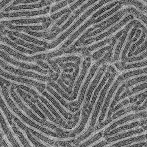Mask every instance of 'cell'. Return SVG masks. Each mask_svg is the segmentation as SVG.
<instances>
[{"mask_svg": "<svg viewBox=\"0 0 147 147\" xmlns=\"http://www.w3.org/2000/svg\"><path fill=\"white\" fill-rule=\"evenodd\" d=\"M115 76V74L114 73L110 76V79H109L105 86L103 88L102 92L100 93L99 97L98 98V100L95 107L94 111L92 116L89 126L90 128L94 127L96 120L97 119L98 113H99V111L101 109V106H102L103 101L105 100V95H106V93H107V91H108V88L110 87L112 82L114 81Z\"/></svg>", "mask_w": 147, "mask_h": 147, "instance_id": "6da1fadb", "label": "cell"}, {"mask_svg": "<svg viewBox=\"0 0 147 147\" xmlns=\"http://www.w3.org/2000/svg\"><path fill=\"white\" fill-rule=\"evenodd\" d=\"M146 118V112H142L139 113H137V114H131V115H129L125 117L118 120L115 122L114 123L110 125L108 128L106 129L105 131L103 132V136L106 137L107 134L112 131V130L114 129L117 127V126L119 125L128 122L129 121L133 120H135V119L139 118Z\"/></svg>", "mask_w": 147, "mask_h": 147, "instance_id": "7a4b0ae2", "label": "cell"}, {"mask_svg": "<svg viewBox=\"0 0 147 147\" xmlns=\"http://www.w3.org/2000/svg\"><path fill=\"white\" fill-rule=\"evenodd\" d=\"M123 81V80L121 76H119L118 79L116 80L115 82L114 83L113 86L111 88V89L109 91L108 96H107V97L106 98V99L105 100L104 105H103V107H102L101 113H100V117H99V119H98L99 123L101 122L104 119L105 115H106V112L108 110L109 104H110L111 99L113 98V94L115 93L116 90L118 87L120 82H122Z\"/></svg>", "mask_w": 147, "mask_h": 147, "instance_id": "3957f363", "label": "cell"}, {"mask_svg": "<svg viewBox=\"0 0 147 147\" xmlns=\"http://www.w3.org/2000/svg\"><path fill=\"white\" fill-rule=\"evenodd\" d=\"M105 67H104L100 68V70L98 71V73H97L96 77L95 78L93 82L92 83L90 86V87L89 88L88 90L87 94L86 95V96H85L86 99H85V102H84V105H83V111H82L85 112L86 111L87 108L89 105L92 94L93 91L94 90V89L97 86V84H98L100 78L102 77V74L105 71Z\"/></svg>", "mask_w": 147, "mask_h": 147, "instance_id": "277c9868", "label": "cell"}, {"mask_svg": "<svg viewBox=\"0 0 147 147\" xmlns=\"http://www.w3.org/2000/svg\"><path fill=\"white\" fill-rule=\"evenodd\" d=\"M145 127H144V128L136 129L127 131L124 133H121V134H117L114 136L113 135V136H108L105 138V141H107L108 143V142H112L117 141V140L123 139V138L130 137L132 135L141 134V133L144 132L145 130H146V129H145Z\"/></svg>", "mask_w": 147, "mask_h": 147, "instance_id": "5b68a950", "label": "cell"}, {"mask_svg": "<svg viewBox=\"0 0 147 147\" xmlns=\"http://www.w3.org/2000/svg\"><path fill=\"white\" fill-rule=\"evenodd\" d=\"M91 112L89 110H88L87 112L86 111L85 112L82 111V115L80 121L79 122L78 126L72 132H71V133L69 134L70 137L71 138H74V137L78 136L79 134L84 130L87 122H88L89 117Z\"/></svg>", "mask_w": 147, "mask_h": 147, "instance_id": "8992f818", "label": "cell"}, {"mask_svg": "<svg viewBox=\"0 0 147 147\" xmlns=\"http://www.w3.org/2000/svg\"><path fill=\"white\" fill-rule=\"evenodd\" d=\"M145 124H146V119H145V120L144 119L138 121H137L133 122L128 124L119 127L118 128L114 129L107 134L106 137H108V136H113V135H115V134H117L121 131H125V130L135 128L137 127L144 126Z\"/></svg>", "mask_w": 147, "mask_h": 147, "instance_id": "52a82bcc", "label": "cell"}, {"mask_svg": "<svg viewBox=\"0 0 147 147\" xmlns=\"http://www.w3.org/2000/svg\"><path fill=\"white\" fill-rule=\"evenodd\" d=\"M144 93L142 92V93L136 95L134 96H131L130 98L125 99V100L121 102L118 105H115V107H113L112 109H110L109 110V112H108V117H111L112 113L115 112L116 111H117L119 109H121V108H123L124 106L127 105H129L130 104H132V103L136 102V101H137L142 96Z\"/></svg>", "mask_w": 147, "mask_h": 147, "instance_id": "ba28073f", "label": "cell"}, {"mask_svg": "<svg viewBox=\"0 0 147 147\" xmlns=\"http://www.w3.org/2000/svg\"><path fill=\"white\" fill-rule=\"evenodd\" d=\"M110 72V71H107L106 73L105 74V76L103 77L102 82H101V83L99 84V86H98V87L96 90L95 91L94 94L92 98L91 101L90 102L89 105V108L88 110H90V111H92V108L93 107L95 102H96V99H97L98 95V93H99V92H100L102 87L104 86V84H105V82L107 81V79H108V78H109L111 75V74H110V72Z\"/></svg>", "mask_w": 147, "mask_h": 147, "instance_id": "9c48e42d", "label": "cell"}, {"mask_svg": "<svg viewBox=\"0 0 147 147\" xmlns=\"http://www.w3.org/2000/svg\"><path fill=\"white\" fill-rule=\"evenodd\" d=\"M146 68L145 69H138L137 70H134L133 71H129V72H125L121 76V77L122 78L123 80H126L128 79L129 78H131L133 76H138V75L143 74L144 73L146 74Z\"/></svg>", "mask_w": 147, "mask_h": 147, "instance_id": "30bf717a", "label": "cell"}, {"mask_svg": "<svg viewBox=\"0 0 147 147\" xmlns=\"http://www.w3.org/2000/svg\"><path fill=\"white\" fill-rule=\"evenodd\" d=\"M104 131H101L98 132L97 134H95L92 138L88 140L86 142H84L82 144H80L79 147H87L96 142L97 140H99L101 137L103 136Z\"/></svg>", "mask_w": 147, "mask_h": 147, "instance_id": "8fae6325", "label": "cell"}, {"mask_svg": "<svg viewBox=\"0 0 147 147\" xmlns=\"http://www.w3.org/2000/svg\"><path fill=\"white\" fill-rule=\"evenodd\" d=\"M147 75L146 74L145 76H142L140 77H137V78H134L132 79H130L128 82H126L125 84V88H127L131 86H134L135 84L137 83H139L140 82H143L144 81H146Z\"/></svg>", "mask_w": 147, "mask_h": 147, "instance_id": "7c38bea8", "label": "cell"}, {"mask_svg": "<svg viewBox=\"0 0 147 147\" xmlns=\"http://www.w3.org/2000/svg\"><path fill=\"white\" fill-rule=\"evenodd\" d=\"M133 105L131 106H129V107H127V108H123V109H121L119 112H117V113L114 114V115L112 117H111L112 118L113 120L115 119L118 118L119 117H120L122 115L126 114V113H128V112H131V109H132Z\"/></svg>", "mask_w": 147, "mask_h": 147, "instance_id": "4fadbf2b", "label": "cell"}, {"mask_svg": "<svg viewBox=\"0 0 147 147\" xmlns=\"http://www.w3.org/2000/svg\"><path fill=\"white\" fill-rule=\"evenodd\" d=\"M147 108V101L146 100L145 102L142 106L140 105H133L132 109H131V112H138L139 111L144 110Z\"/></svg>", "mask_w": 147, "mask_h": 147, "instance_id": "5bb4252c", "label": "cell"}, {"mask_svg": "<svg viewBox=\"0 0 147 147\" xmlns=\"http://www.w3.org/2000/svg\"><path fill=\"white\" fill-rule=\"evenodd\" d=\"M15 1H9L6 4H5V5L3 6L0 9V13L3 12V11H4L7 8H8L11 5H12Z\"/></svg>", "mask_w": 147, "mask_h": 147, "instance_id": "9a60e30c", "label": "cell"}, {"mask_svg": "<svg viewBox=\"0 0 147 147\" xmlns=\"http://www.w3.org/2000/svg\"><path fill=\"white\" fill-rule=\"evenodd\" d=\"M145 143H139V144H135L131 145V146H129L126 147H143L144 146Z\"/></svg>", "mask_w": 147, "mask_h": 147, "instance_id": "2e32d148", "label": "cell"}, {"mask_svg": "<svg viewBox=\"0 0 147 147\" xmlns=\"http://www.w3.org/2000/svg\"><path fill=\"white\" fill-rule=\"evenodd\" d=\"M3 1H0V3H1Z\"/></svg>", "mask_w": 147, "mask_h": 147, "instance_id": "e0dca14e", "label": "cell"}]
</instances>
